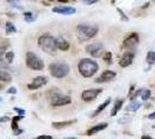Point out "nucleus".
I'll return each mask as SVG.
<instances>
[{
	"instance_id": "nucleus-16",
	"label": "nucleus",
	"mask_w": 155,
	"mask_h": 139,
	"mask_svg": "<svg viewBox=\"0 0 155 139\" xmlns=\"http://www.w3.org/2000/svg\"><path fill=\"white\" fill-rule=\"evenodd\" d=\"M77 121L75 119H72V121H65V122H53L52 123V126L54 129H63V127H66V126L71 125V124H74Z\"/></svg>"
},
{
	"instance_id": "nucleus-6",
	"label": "nucleus",
	"mask_w": 155,
	"mask_h": 139,
	"mask_svg": "<svg viewBox=\"0 0 155 139\" xmlns=\"http://www.w3.org/2000/svg\"><path fill=\"white\" fill-rule=\"evenodd\" d=\"M86 51L91 55V57L94 58H98L102 56V53L105 52L104 51V45L100 42H96V43H91V44H88L86 46Z\"/></svg>"
},
{
	"instance_id": "nucleus-10",
	"label": "nucleus",
	"mask_w": 155,
	"mask_h": 139,
	"mask_svg": "<svg viewBox=\"0 0 155 139\" xmlns=\"http://www.w3.org/2000/svg\"><path fill=\"white\" fill-rule=\"evenodd\" d=\"M48 82V79L43 75H39V77H36L35 79L32 80L30 84H28V89L30 91H35V89H38L41 87H43L44 85H46Z\"/></svg>"
},
{
	"instance_id": "nucleus-4",
	"label": "nucleus",
	"mask_w": 155,
	"mask_h": 139,
	"mask_svg": "<svg viewBox=\"0 0 155 139\" xmlns=\"http://www.w3.org/2000/svg\"><path fill=\"white\" fill-rule=\"evenodd\" d=\"M26 64L29 68H31L34 71H41L44 68V63L43 60L39 58L36 53L32 51H28L26 53Z\"/></svg>"
},
{
	"instance_id": "nucleus-7",
	"label": "nucleus",
	"mask_w": 155,
	"mask_h": 139,
	"mask_svg": "<svg viewBox=\"0 0 155 139\" xmlns=\"http://www.w3.org/2000/svg\"><path fill=\"white\" fill-rule=\"evenodd\" d=\"M71 102V98L67 95H63V94H57V95H53L51 98V104L53 107L66 106V104H70Z\"/></svg>"
},
{
	"instance_id": "nucleus-13",
	"label": "nucleus",
	"mask_w": 155,
	"mask_h": 139,
	"mask_svg": "<svg viewBox=\"0 0 155 139\" xmlns=\"http://www.w3.org/2000/svg\"><path fill=\"white\" fill-rule=\"evenodd\" d=\"M134 59V53L132 52H126L123 57L119 60V65L122 67H127L132 64V61Z\"/></svg>"
},
{
	"instance_id": "nucleus-8",
	"label": "nucleus",
	"mask_w": 155,
	"mask_h": 139,
	"mask_svg": "<svg viewBox=\"0 0 155 139\" xmlns=\"http://www.w3.org/2000/svg\"><path fill=\"white\" fill-rule=\"evenodd\" d=\"M102 93V89L101 88H93V89H87V91H84L82 92L81 94V99L86 101V102H89V101H93V100H95Z\"/></svg>"
},
{
	"instance_id": "nucleus-28",
	"label": "nucleus",
	"mask_w": 155,
	"mask_h": 139,
	"mask_svg": "<svg viewBox=\"0 0 155 139\" xmlns=\"http://www.w3.org/2000/svg\"><path fill=\"white\" fill-rule=\"evenodd\" d=\"M97 0H84V5H91V4H96Z\"/></svg>"
},
{
	"instance_id": "nucleus-32",
	"label": "nucleus",
	"mask_w": 155,
	"mask_h": 139,
	"mask_svg": "<svg viewBox=\"0 0 155 139\" xmlns=\"http://www.w3.org/2000/svg\"><path fill=\"white\" fill-rule=\"evenodd\" d=\"M148 118L149 119H155V111L154 113H152L150 115H148Z\"/></svg>"
},
{
	"instance_id": "nucleus-23",
	"label": "nucleus",
	"mask_w": 155,
	"mask_h": 139,
	"mask_svg": "<svg viewBox=\"0 0 155 139\" xmlns=\"http://www.w3.org/2000/svg\"><path fill=\"white\" fill-rule=\"evenodd\" d=\"M6 31L8 34H9V33H16V28L13 26V23L7 22V23H6Z\"/></svg>"
},
{
	"instance_id": "nucleus-25",
	"label": "nucleus",
	"mask_w": 155,
	"mask_h": 139,
	"mask_svg": "<svg viewBox=\"0 0 155 139\" xmlns=\"http://www.w3.org/2000/svg\"><path fill=\"white\" fill-rule=\"evenodd\" d=\"M25 19H26L27 22H31V21L35 20L34 14H32L31 12H26V13H25Z\"/></svg>"
},
{
	"instance_id": "nucleus-35",
	"label": "nucleus",
	"mask_w": 155,
	"mask_h": 139,
	"mask_svg": "<svg viewBox=\"0 0 155 139\" xmlns=\"http://www.w3.org/2000/svg\"><path fill=\"white\" fill-rule=\"evenodd\" d=\"M5 121H8V117H2V118H0V122H5Z\"/></svg>"
},
{
	"instance_id": "nucleus-30",
	"label": "nucleus",
	"mask_w": 155,
	"mask_h": 139,
	"mask_svg": "<svg viewBox=\"0 0 155 139\" xmlns=\"http://www.w3.org/2000/svg\"><path fill=\"white\" fill-rule=\"evenodd\" d=\"M7 93H9V94H15V93H16V88H15V87H11V88L7 91Z\"/></svg>"
},
{
	"instance_id": "nucleus-1",
	"label": "nucleus",
	"mask_w": 155,
	"mask_h": 139,
	"mask_svg": "<svg viewBox=\"0 0 155 139\" xmlns=\"http://www.w3.org/2000/svg\"><path fill=\"white\" fill-rule=\"evenodd\" d=\"M79 72L84 78H91L98 71V64L95 60L84 58L79 63Z\"/></svg>"
},
{
	"instance_id": "nucleus-12",
	"label": "nucleus",
	"mask_w": 155,
	"mask_h": 139,
	"mask_svg": "<svg viewBox=\"0 0 155 139\" xmlns=\"http://www.w3.org/2000/svg\"><path fill=\"white\" fill-rule=\"evenodd\" d=\"M52 11L57 14H63V15H72L77 12V9L72 6H56L52 8Z\"/></svg>"
},
{
	"instance_id": "nucleus-21",
	"label": "nucleus",
	"mask_w": 155,
	"mask_h": 139,
	"mask_svg": "<svg viewBox=\"0 0 155 139\" xmlns=\"http://www.w3.org/2000/svg\"><path fill=\"white\" fill-rule=\"evenodd\" d=\"M12 80V77L9 73L5 72L2 70H0V81H4V82H7V81H11Z\"/></svg>"
},
{
	"instance_id": "nucleus-14",
	"label": "nucleus",
	"mask_w": 155,
	"mask_h": 139,
	"mask_svg": "<svg viewBox=\"0 0 155 139\" xmlns=\"http://www.w3.org/2000/svg\"><path fill=\"white\" fill-rule=\"evenodd\" d=\"M107 127H108V124H107V123H100V124H97V125H94L93 127H91V129L87 131V134H88V136L96 134L97 132H100V131H103L104 129H107Z\"/></svg>"
},
{
	"instance_id": "nucleus-3",
	"label": "nucleus",
	"mask_w": 155,
	"mask_h": 139,
	"mask_svg": "<svg viewBox=\"0 0 155 139\" xmlns=\"http://www.w3.org/2000/svg\"><path fill=\"white\" fill-rule=\"evenodd\" d=\"M38 45L39 48L48 53H54L57 50L56 46V38L51 35H42L38 38Z\"/></svg>"
},
{
	"instance_id": "nucleus-11",
	"label": "nucleus",
	"mask_w": 155,
	"mask_h": 139,
	"mask_svg": "<svg viewBox=\"0 0 155 139\" xmlns=\"http://www.w3.org/2000/svg\"><path fill=\"white\" fill-rule=\"evenodd\" d=\"M116 72H114V71H110V70H107V71H104L98 78H97L95 81L98 82V84H102V82H108V81H111V80H114L116 78Z\"/></svg>"
},
{
	"instance_id": "nucleus-33",
	"label": "nucleus",
	"mask_w": 155,
	"mask_h": 139,
	"mask_svg": "<svg viewBox=\"0 0 155 139\" xmlns=\"http://www.w3.org/2000/svg\"><path fill=\"white\" fill-rule=\"evenodd\" d=\"M9 4H13V6L14 7H18V8H21L20 6H18V2H15V1H8Z\"/></svg>"
},
{
	"instance_id": "nucleus-37",
	"label": "nucleus",
	"mask_w": 155,
	"mask_h": 139,
	"mask_svg": "<svg viewBox=\"0 0 155 139\" xmlns=\"http://www.w3.org/2000/svg\"><path fill=\"white\" fill-rule=\"evenodd\" d=\"M0 101H1V99H0Z\"/></svg>"
},
{
	"instance_id": "nucleus-22",
	"label": "nucleus",
	"mask_w": 155,
	"mask_h": 139,
	"mask_svg": "<svg viewBox=\"0 0 155 139\" xmlns=\"http://www.w3.org/2000/svg\"><path fill=\"white\" fill-rule=\"evenodd\" d=\"M146 61L149 65H153L155 63V51H149L146 56Z\"/></svg>"
},
{
	"instance_id": "nucleus-5",
	"label": "nucleus",
	"mask_w": 155,
	"mask_h": 139,
	"mask_svg": "<svg viewBox=\"0 0 155 139\" xmlns=\"http://www.w3.org/2000/svg\"><path fill=\"white\" fill-rule=\"evenodd\" d=\"M51 74L54 78H65L68 73H70V66L65 63H54L51 64L49 67Z\"/></svg>"
},
{
	"instance_id": "nucleus-27",
	"label": "nucleus",
	"mask_w": 155,
	"mask_h": 139,
	"mask_svg": "<svg viewBox=\"0 0 155 139\" xmlns=\"http://www.w3.org/2000/svg\"><path fill=\"white\" fill-rule=\"evenodd\" d=\"M104 60H107L108 63H111V53H110V52H105V56H104Z\"/></svg>"
},
{
	"instance_id": "nucleus-36",
	"label": "nucleus",
	"mask_w": 155,
	"mask_h": 139,
	"mask_svg": "<svg viewBox=\"0 0 155 139\" xmlns=\"http://www.w3.org/2000/svg\"><path fill=\"white\" fill-rule=\"evenodd\" d=\"M65 139H78V138H74V137H70V138H65Z\"/></svg>"
},
{
	"instance_id": "nucleus-34",
	"label": "nucleus",
	"mask_w": 155,
	"mask_h": 139,
	"mask_svg": "<svg viewBox=\"0 0 155 139\" xmlns=\"http://www.w3.org/2000/svg\"><path fill=\"white\" fill-rule=\"evenodd\" d=\"M141 139H154V138H152V137H149V136H142Z\"/></svg>"
},
{
	"instance_id": "nucleus-9",
	"label": "nucleus",
	"mask_w": 155,
	"mask_h": 139,
	"mask_svg": "<svg viewBox=\"0 0 155 139\" xmlns=\"http://www.w3.org/2000/svg\"><path fill=\"white\" fill-rule=\"evenodd\" d=\"M139 44V36L137 33H132L124 40L123 45L126 49H134Z\"/></svg>"
},
{
	"instance_id": "nucleus-19",
	"label": "nucleus",
	"mask_w": 155,
	"mask_h": 139,
	"mask_svg": "<svg viewBox=\"0 0 155 139\" xmlns=\"http://www.w3.org/2000/svg\"><path fill=\"white\" fill-rule=\"evenodd\" d=\"M138 95H140V99L142 101H147V100L150 98V91L147 89V88H141L139 92H138Z\"/></svg>"
},
{
	"instance_id": "nucleus-24",
	"label": "nucleus",
	"mask_w": 155,
	"mask_h": 139,
	"mask_svg": "<svg viewBox=\"0 0 155 139\" xmlns=\"http://www.w3.org/2000/svg\"><path fill=\"white\" fill-rule=\"evenodd\" d=\"M6 60L7 63H9V64H12L14 60V52L13 51H8V52H6Z\"/></svg>"
},
{
	"instance_id": "nucleus-18",
	"label": "nucleus",
	"mask_w": 155,
	"mask_h": 139,
	"mask_svg": "<svg viewBox=\"0 0 155 139\" xmlns=\"http://www.w3.org/2000/svg\"><path fill=\"white\" fill-rule=\"evenodd\" d=\"M124 104V101L123 100H117L116 102H115V106H114V108H112V110H111V113H110V115L114 117V116H116L117 113L122 109V107H123Z\"/></svg>"
},
{
	"instance_id": "nucleus-17",
	"label": "nucleus",
	"mask_w": 155,
	"mask_h": 139,
	"mask_svg": "<svg viewBox=\"0 0 155 139\" xmlns=\"http://www.w3.org/2000/svg\"><path fill=\"white\" fill-rule=\"evenodd\" d=\"M110 102H111V99H107L103 102V103H101V104H100V106L96 108V110L93 113V117H94V116H96V115H98L100 113H102L104 109H105V108H107V107L110 104Z\"/></svg>"
},
{
	"instance_id": "nucleus-26",
	"label": "nucleus",
	"mask_w": 155,
	"mask_h": 139,
	"mask_svg": "<svg viewBox=\"0 0 155 139\" xmlns=\"http://www.w3.org/2000/svg\"><path fill=\"white\" fill-rule=\"evenodd\" d=\"M117 11H118V13L120 14V16H122V19H124V20H125V21H127V20H129V18H127V16L125 15V13H124V12H123V11H122V9H120V8H118Z\"/></svg>"
},
{
	"instance_id": "nucleus-31",
	"label": "nucleus",
	"mask_w": 155,
	"mask_h": 139,
	"mask_svg": "<svg viewBox=\"0 0 155 139\" xmlns=\"http://www.w3.org/2000/svg\"><path fill=\"white\" fill-rule=\"evenodd\" d=\"M14 110H15V111H18V113H20L22 116L25 115V110H22V109H20V108H16V107H15V108H14Z\"/></svg>"
},
{
	"instance_id": "nucleus-29",
	"label": "nucleus",
	"mask_w": 155,
	"mask_h": 139,
	"mask_svg": "<svg viewBox=\"0 0 155 139\" xmlns=\"http://www.w3.org/2000/svg\"><path fill=\"white\" fill-rule=\"evenodd\" d=\"M36 139H52V137L51 136H48V134H42V136L37 137Z\"/></svg>"
},
{
	"instance_id": "nucleus-2",
	"label": "nucleus",
	"mask_w": 155,
	"mask_h": 139,
	"mask_svg": "<svg viewBox=\"0 0 155 139\" xmlns=\"http://www.w3.org/2000/svg\"><path fill=\"white\" fill-rule=\"evenodd\" d=\"M98 33V27L97 26H91V25H79L77 27V35L78 38L84 42L88 41L95 37L96 34Z\"/></svg>"
},
{
	"instance_id": "nucleus-20",
	"label": "nucleus",
	"mask_w": 155,
	"mask_h": 139,
	"mask_svg": "<svg viewBox=\"0 0 155 139\" xmlns=\"http://www.w3.org/2000/svg\"><path fill=\"white\" fill-rule=\"evenodd\" d=\"M140 107H141V102H138L136 100H133V101H131V103L127 106L126 109H127L129 111H137V110L140 109Z\"/></svg>"
},
{
	"instance_id": "nucleus-15",
	"label": "nucleus",
	"mask_w": 155,
	"mask_h": 139,
	"mask_svg": "<svg viewBox=\"0 0 155 139\" xmlns=\"http://www.w3.org/2000/svg\"><path fill=\"white\" fill-rule=\"evenodd\" d=\"M56 46L59 50H63V51H66L70 49V43L67 41L63 38V37H57L56 38Z\"/></svg>"
}]
</instances>
